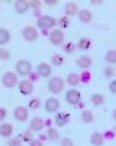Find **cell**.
<instances>
[{"label":"cell","instance_id":"obj_1","mask_svg":"<svg viewBox=\"0 0 116 146\" xmlns=\"http://www.w3.org/2000/svg\"><path fill=\"white\" fill-rule=\"evenodd\" d=\"M31 69H33V66L29 61L27 60H20L18 61V63L15 64V70L19 75L21 76H27L31 72Z\"/></svg>","mask_w":116,"mask_h":146},{"label":"cell","instance_id":"obj_2","mask_svg":"<svg viewBox=\"0 0 116 146\" xmlns=\"http://www.w3.org/2000/svg\"><path fill=\"white\" fill-rule=\"evenodd\" d=\"M57 25V20L51 15H42L37 20V27L42 29L52 28Z\"/></svg>","mask_w":116,"mask_h":146},{"label":"cell","instance_id":"obj_3","mask_svg":"<svg viewBox=\"0 0 116 146\" xmlns=\"http://www.w3.org/2000/svg\"><path fill=\"white\" fill-rule=\"evenodd\" d=\"M48 87H49V90L52 94H59L64 88V81L59 76L51 77L49 83H48Z\"/></svg>","mask_w":116,"mask_h":146},{"label":"cell","instance_id":"obj_4","mask_svg":"<svg viewBox=\"0 0 116 146\" xmlns=\"http://www.w3.org/2000/svg\"><path fill=\"white\" fill-rule=\"evenodd\" d=\"M1 81L6 88H14L18 83V76L13 71H7L3 75Z\"/></svg>","mask_w":116,"mask_h":146},{"label":"cell","instance_id":"obj_5","mask_svg":"<svg viewBox=\"0 0 116 146\" xmlns=\"http://www.w3.org/2000/svg\"><path fill=\"white\" fill-rule=\"evenodd\" d=\"M22 35H23V39H25L26 41L28 42H33L37 39V36H38V33L36 31V28L33 27V26H27L23 28L22 31Z\"/></svg>","mask_w":116,"mask_h":146},{"label":"cell","instance_id":"obj_6","mask_svg":"<svg viewBox=\"0 0 116 146\" xmlns=\"http://www.w3.org/2000/svg\"><path fill=\"white\" fill-rule=\"evenodd\" d=\"M49 40L52 44L59 46L64 41V34L61 29H53V31H51V33L49 35Z\"/></svg>","mask_w":116,"mask_h":146},{"label":"cell","instance_id":"obj_7","mask_svg":"<svg viewBox=\"0 0 116 146\" xmlns=\"http://www.w3.org/2000/svg\"><path fill=\"white\" fill-rule=\"evenodd\" d=\"M81 100V95L78 90L76 89H70L67 92H66V101L68 104L71 105H77Z\"/></svg>","mask_w":116,"mask_h":146},{"label":"cell","instance_id":"obj_8","mask_svg":"<svg viewBox=\"0 0 116 146\" xmlns=\"http://www.w3.org/2000/svg\"><path fill=\"white\" fill-rule=\"evenodd\" d=\"M19 90L22 95L25 96H28L33 92L34 90V86H33V82L29 81V80H22L20 83H19Z\"/></svg>","mask_w":116,"mask_h":146},{"label":"cell","instance_id":"obj_9","mask_svg":"<svg viewBox=\"0 0 116 146\" xmlns=\"http://www.w3.org/2000/svg\"><path fill=\"white\" fill-rule=\"evenodd\" d=\"M44 108L49 113H53L59 109V101L57 98H55V97H50V98H48L45 101Z\"/></svg>","mask_w":116,"mask_h":146},{"label":"cell","instance_id":"obj_10","mask_svg":"<svg viewBox=\"0 0 116 146\" xmlns=\"http://www.w3.org/2000/svg\"><path fill=\"white\" fill-rule=\"evenodd\" d=\"M29 112L25 106H18L14 110V118L19 121H26L28 119Z\"/></svg>","mask_w":116,"mask_h":146},{"label":"cell","instance_id":"obj_11","mask_svg":"<svg viewBox=\"0 0 116 146\" xmlns=\"http://www.w3.org/2000/svg\"><path fill=\"white\" fill-rule=\"evenodd\" d=\"M51 72H52V69L48 63L42 62L37 66V75L41 77H49L51 75Z\"/></svg>","mask_w":116,"mask_h":146},{"label":"cell","instance_id":"obj_12","mask_svg":"<svg viewBox=\"0 0 116 146\" xmlns=\"http://www.w3.org/2000/svg\"><path fill=\"white\" fill-rule=\"evenodd\" d=\"M44 120L40 117H34L29 124L31 131H42L44 129Z\"/></svg>","mask_w":116,"mask_h":146},{"label":"cell","instance_id":"obj_13","mask_svg":"<svg viewBox=\"0 0 116 146\" xmlns=\"http://www.w3.org/2000/svg\"><path fill=\"white\" fill-rule=\"evenodd\" d=\"M70 120V115L65 113V112H59L57 113L55 117V121L58 126H64L67 124V121Z\"/></svg>","mask_w":116,"mask_h":146},{"label":"cell","instance_id":"obj_14","mask_svg":"<svg viewBox=\"0 0 116 146\" xmlns=\"http://www.w3.org/2000/svg\"><path fill=\"white\" fill-rule=\"evenodd\" d=\"M77 64L83 69H88L92 66V58L87 55H83L77 60Z\"/></svg>","mask_w":116,"mask_h":146},{"label":"cell","instance_id":"obj_15","mask_svg":"<svg viewBox=\"0 0 116 146\" xmlns=\"http://www.w3.org/2000/svg\"><path fill=\"white\" fill-rule=\"evenodd\" d=\"M12 133H13V126H12L9 123H4L0 125V136L1 137H10Z\"/></svg>","mask_w":116,"mask_h":146},{"label":"cell","instance_id":"obj_16","mask_svg":"<svg viewBox=\"0 0 116 146\" xmlns=\"http://www.w3.org/2000/svg\"><path fill=\"white\" fill-rule=\"evenodd\" d=\"M14 6H15V11L20 14L26 13L29 8V4H28V1H26V0H18Z\"/></svg>","mask_w":116,"mask_h":146},{"label":"cell","instance_id":"obj_17","mask_svg":"<svg viewBox=\"0 0 116 146\" xmlns=\"http://www.w3.org/2000/svg\"><path fill=\"white\" fill-rule=\"evenodd\" d=\"M103 141H104V138H103V136L101 135V133H99V132H94L91 136V143L94 146H101L103 144Z\"/></svg>","mask_w":116,"mask_h":146},{"label":"cell","instance_id":"obj_18","mask_svg":"<svg viewBox=\"0 0 116 146\" xmlns=\"http://www.w3.org/2000/svg\"><path fill=\"white\" fill-rule=\"evenodd\" d=\"M10 40V33L5 29V28H0V46H5L8 43Z\"/></svg>","mask_w":116,"mask_h":146},{"label":"cell","instance_id":"obj_19","mask_svg":"<svg viewBox=\"0 0 116 146\" xmlns=\"http://www.w3.org/2000/svg\"><path fill=\"white\" fill-rule=\"evenodd\" d=\"M79 19L83 21V22L87 23V22L92 21L93 15H92V13H91L88 9H81V11L79 12Z\"/></svg>","mask_w":116,"mask_h":146},{"label":"cell","instance_id":"obj_20","mask_svg":"<svg viewBox=\"0 0 116 146\" xmlns=\"http://www.w3.org/2000/svg\"><path fill=\"white\" fill-rule=\"evenodd\" d=\"M67 84L68 86H71V87H77L80 80H79V75L76 74V72H71V74H68L67 75Z\"/></svg>","mask_w":116,"mask_h":146},{"label":"cell","instance_id":"obj_21","mask_svg":"<svg viewBox=\"0 0 116 146\" xmlns=\"http://www.w3.org/2000/svg\"><path fill=\"white\" fill-rule=\"evenodd\" d=\"M65 12L67 15H74L78 12V6L76 3H67L65 6Z\"/></svg>","mask_w":116,"mask_h":146},{"label":"cell","instance_id":"obj_22","mask_svg":"<svg viewBox=\"0 0 116 146\" xmlns=\"http://www.w3.org/2000/svg\"><path fill=\"white\" fill-rule=\"evenodd\" d=\"M91 101H92V103L94 104L95 106H99V105H102L103 104L104 98H103V96L100 95V94H94V95H92Z\"/></svg>","mask_w":116,"mask_h":146},{"label":"cell","instance_id":"obj_23","mask_svg":"<svg viewBox=\"0 0 116 146\" xmlns=\"http://www.w3.org/2000/svg\"><path fill=\"white\" fill-rule=\"evenodd\" d=\"M93 119H94V117H93V113L89 110H85V111H83V113H81V120L86 124L92 123Z\"/></svg>","mask_w":116,"mask_h":146},{"label":"cell","instance_id":"obj_24","mask_svg":"<svg viewBox=\"0 0 116 146\" xmlns=\"http://www.w3.org/2000/svg\"><path fill=\"white\" fill-rule=\"evenodd\" d=\"M106 61L109 63V64H114L115 62H116V52L114 50V49H111V50H108L107 52V54H106Z\"/></svg>","mask_w":116,"mask_h":146},{"label":"cell","instance_id":"obj_25","mask_svg":"<svg viewBox=\"0 0 116 146\" xmlns=\"http://www.w3.org/2000/svg\"><path fill=\"white\" fill-rule=\"evenodd\" d=\"M78 47H79V49L81 50H87L89 49V47H91V41L86 38H83V39H80L79 43H78Z\"/></svg>","mask_w":116,"mask_h":146},{"label":"cell","instance_id":"obj_26","mask_svg":"<svg viewBox=\"0 0 116 146\" xmlns=\"http://www.w3.org/2000/svg\"><path fill=\"white\" fill-rule=\"evenodd\" d=\"M46 135H48V138L50 140H57L58 137H59V133H58V131L53 127H49L48 131H46Z\"/></svg>","mask_w":116,"mask_h":146},{"label":"cell","instance_id":"obj_27","mask_svg":"<svg viewBox=\"0 0 116 146\" xmlns=\"http://www.w3.org/2000/svg\"><path fill=\"white\" fill-rule=\"evenodd\" d=\"M51 62H52L53 66L59 67V66H62L64 63V57L62 55H59V54H56V55H53L51 57Z\"/></svg>","mask_w":116,"mask_h":146},{"label":"cell","instance_id":"obj_28","mask_svg":"<svg viewBox=\"0 0 116 146\" xmlns=\"http://www.w3.org/2000/svg\"><path fill=\"white\" fill-rule=\"evenodd\" d=\"M91 78H92V75H91V72L87 71V70L83 71V72H81V75L79 76V80L83 83H88L91 81Z\"/></svg>","mask_w":116,"mask_h":146},{"label":"cell","instance_id":"obj_29","mask_svg":"<svg viewBox=\"0 0 116 146\" xmlns=\"http://www.w3.org/2000/svg\"><path fill=\"white\" fill-rule=\"evenodd\" d=\"M40 100L38 98H31L29 102V108L33 109V110H36V109L40 108Z\"/></svg>","mask_w":116,"mask_h":146},{"label":"cell","instance_id":"obj_30","mask_svg":"<svg viewBox=\"0 0 116 146\" xmlns=\"http://www.w3.org/2000/svg\"><path fill=\"white\" fill-rule=\"evenodd\" d=\"M9 52L7 49H5V48H0V60L3 61H6L9 58Z\"/></svg>","mask_w":116,"mask_h":146},{"label":"cell","instance_id":"obj_31","mask_svg":"<svg viewBox=\"0 0 116 146\" xmlns=\"http://www.w3.org/2000/svg\"><path fill=\"white\" fill-rule=\"evenodd\" d=\"M74 48H76V46H74L72 42L65 43V44L63 46V49H64V52H65V53H72V52L74 50Z\"/></svg>","mask_w":116,"mask_h":146},{"label":"cell","instance_id":"obj_32","mask_svg":"<svg viewBox=\"0 0 116 146\" xmlns=\"http://www.w3.org/2000/svg\"><path fill=\"white\" fill-rule=\"evenodd\" d=\"M114 68L113 67H107L106 69H104V76H106L107 78H110L114 76Z\"/></svg>","mask_w":116,"mask_h":146},{"label":"cell","instance_id":"obj_33","mask_svg":"<svg viewBox=\"0 0 116 146\" xmlns=\"http://www.w3.org/2000/svg\"><path fill=\"white\" fill-rule=\"evenodd\" d=\"M61 146H74V144H73V141H72V139L71 138H63L62 139V143H61Z\"/></svg>","mask_w":116,"mask_h":146},{"label":"cell","instance_id":"obj_34","mask_svg":"<svg viewBox=\"0 0 116 146\" xmlns=\"http://www.w3.org/2000/svg\"><path fill=\"white\" fill-rule=\"evenodd\" d=\"M21 137L23 138V140H25V141H31V140H33V136H31L30 131H26V132H23L22 135H21Z\"/></svg>","mask_w":116,"mask_h":146},{"label":"cell","instance_id":"obj_35","mask_svg":"<svg viewBox=\"0 0 116 146\" xmlns=\"http://www.w3.org/2000/svg\"><path fill=\"white\" fill-rule=\"evenodd\" d=\"M20 144H21V141H20L19 138H13V139H10V140L7 143L8 146H20Z\"/></svg>","mask_w":116,"mask_h":146},{"label":"cell","instance_id":"obj_36","mask_svg":"<svg viewBox=\"0 0 116 146\" xmlns=\"http://www.w3.org/2000/svg\"><path fill=\"white\" fill-rule=\"evenodd\" d=\"M59 25H61L63 28L67 27V26H68V19H67L66 17H63V18H61V20H59Z\"/></svg>","mask_w":116,"mask_h":146},{"label":"cell","instance_id":"obj_37","mask_svg":"<svg viewBox=\"0 0 116 146\" xmlns=\"http://www.w3.org/2000/svg\"><path fill=\"white\" fill-rule=\"evenodd\" d=\"M6 116H7V110L4 108H0V121L4 120Z\"/></svg>","mask_w":116,"mask_h":146},{"label":"cell","instance_id":"obj_38","mask_svg":"<svg viewBox=\"0 0 116 146\" xmlns=\"http://www.w3.org/2000/svg\"><path fill=\"white\" fill-rule=\"evenodd\" d=\"M109 90L111 94H115L116 92V82L115 81H111L110 84H109Z\"/></svg>","mask_w":116,"mask_h":146},{"label":"cell","instance_id":"obj_39","mask_svg":"<svg viewBox=\"0 0 116 146\" xmlns=\"http://www.w3.org/2000/svg\"><path fill=\"white\" fill-rule=\"evenodd\" d=\"M29 146H43V143L41 141V140H35V139H33L31 141H30V145Z\"/></svg>","mask_w":116,"mask_h":146},{"label":"cell","instance_id":"obj_40","mask_svg":"<svg viewBox=\"0 0 116 146\" xmlns=\"http://www.w3.org/2000/svg\"><path fill=\"white\" fill-rule=\"evenodd\" d=\"M29 75H30V80H29V81H31V82L38 80V75H37V74H35V72H30Z\"/></svg>","mask_w":116,"mask_h":146},{"label":"cell","instance_id":"obj_41","mask_svg":"<svg viewBox=\"0 0 116 146\" xmlns=\"http://www.w3.org/2000/svg\"><path fill=\"white\" fill-rule=\"evenodd\" d=\"M28 4H29V7H35V8H37V7L40 6V3H38V1H35V3H34V1H33V3H29V1H28Z\"/></svg>","mask_w":116,"mask_h":146}]
</instances>
